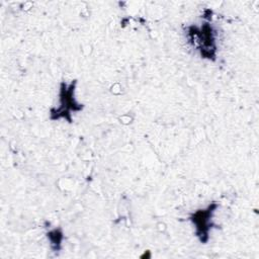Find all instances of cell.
<instances>
[{
	"label": "cell",
	"instance_id": "2",
	"mask_svg": "<svg viewBox=\"0 0 259 259\" xmlns=\"http://www.w3.org/2000/svg\"><path fill=\"white\" fill-rule=\"evenodd\" d=\"M76 84V80H73L70 84L65 82L61 83L59 93V107H53L50 111V118L52 120L65 118L68 120V122H72L71 112H78L83 109L84 105L77 102L74 96Z\"/></svg>",
	"mask_w": 259,
	"mask_h": 259
},
{
	"label": "cell",
	"instance_id": "3",
	"mask_svg": "<svg viewBox=\"0 0 259 259\" xmlns=\"http://www.w3.org/2000/svg\"><path fill=\"white\" fill-rule=\"evenodd\" d=\"M218 206L217 202H211L205 208L198 209L189 217L190 222L195 226L196 237L203 244H205L209 239V231L213 226L211 222L212 214Z\"/></svg>",
	"mask_w": 259,
	"mask_h": 259
},
{
	"label": "cell",
	"instance_id": "1",
	"mask_svg": "<svg viewBox=\"0 0 259 259\" xmlns=\"http://www.w3.org/2000/svg\"><path fill=\"white\" fill-rule=\"evenodd\" d=\"M215 35V30L208 21L203 22L201 26L190 25L187 28V37L191 46L199 51L202 58L210 61H214L217 56Z\"/></svg>",
	"mask_w": 259,
	"mask_h": 259
},
{
	"label": "cell",
	"instance_id": "4",
	"mask_svg": "<svg viewBox=\"0 0 259 259\" xmlns=\"http://www.w3.org/2000/svg\"><path fill=\"white\" fill-rule=\"evenodd\" d=\"M48 239L51 242L52 249L57 252L61 249V244L63 240V233L60 229H55L48 233Z\"/></svg>",
	"mask_w": 259,
	"mask_h": 259
}]
</instances>
